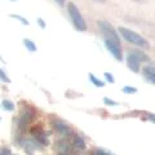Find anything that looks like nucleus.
<instances>
[{
	"mask_svg": "<svg viewBox=\"0 0 155 155\" xmlns=\"http://www.w3.org/2000/svg\"><path fill=\"white\" fill-rule=\"evenodd\" d=\"M118 32H119V35L122 36L125 41L130 43V44H134V45H137L140 48H143V49H147V48H150V44H149V41L146 40V39H145L142 35L137 34L136 31L130 30V28L120 26L118 28Z\"/></svg>",
	"mask_w": 155,
	"mask_h": 155,
	"instance_id": "obj_1",
	"label": "nucleus"
},
{
	"mask_svg": "<svg viewBox=\"0 0 155 155\" xmlns=\"http://www.w3.org/2000/svg\"><path fill=\"white\" fill-rule=\"evenodd\" d=\"M67 13H69L70 16V19L72 22V25H74L75 30L78 31H85L87 30V22L84 17L81 16L80 11L78 9V7L75 5L74 3H67Z\"/></svg>",
	"mask_w": 155,
	"mask_h": 155,
	"instance_id": "obj_2",
	"label": "nucleus"
},
{
	"mask_svg": "<svg viewBox=\"0 0 155 155\" xmlns=\"http://www.w3.org/2000/svg\"><path fill=\"white\" fill-rule=\"evenodd\" d=\"M147 61L149 57L141 51H130L127 53V65L129 70H132L136 74L140 72V67H141L142 62H147Z\"/></svg>",
	"mask_w": 155,
	"mask_h": 155,
	"instance_id": "obj_3",
	"label": "nucleus"
},
{
	"mask_svg": "<svg viewBox=\"0 0 155 155\" xmlns=\"http://www.w3.org/2000/svg\"><path fill=\"white\" fill-rule=\"evenodd\" d=\"M97 26H98L101 34L105 36L106 40H110L115 43V44L120 45V36H119V32L115 30V28L110 25L107 21H104V19H100L97 22Z\"/></svg>",
	"mask_w": 155,
	"mask_h": 155,
	"instance_id": "obj_4",
	"label": "nucleus"
},
{
	"mask_svg": "<svg viewBox=\"0 0 155 155\" xmlns=\"http://www.w3.org/2000/svg\"><path fill=\"white\" fill-rule=\"evenodd\" d=\"M52 127L57 133H60L61 136H64V137H70V136L72 134L71 128L64 122V120H61L58 118L52 120Z\"/></svg>",
	"mask_w": 155,
	"mask_h": 155,
	"instance_id": "obj_5",
	"label": "nucleus"
},
{
	"mask_svg": "<svg viewBox=\"0 0 155 155\" xmlns=\"http://www.w3.org/2000/svg\"><path fill=\"white\" fill-rule=\"evenodd\" d=\"M56 151L57 155H76L74 146L67 140H60L56 143Z\"/></svg>",
	"mask_w": 155,
	"mask_h": 155,
	"instance_id": "obj_6",
	"label": "nucleus"
},
{
	"mask_svg": "<svg viewBox=\"0 0 155 155\" xmlns=\"http://www.w3.org/2000/svg\"><path fill=\"white\" fill-rule=\"evenodd\" d=\"M35 119V111L31 110V109H23L21 115L18 118V128L22 129L25 128L27 124H30L32 120Z\"/></svg>",
	"mask_w": 155,
	"mask_h": 155,
	"instance_id": "obj_7",
	"label": "nucleus"
},
{
	"mask_svg": "<svg viewBox=\"0 0 155 155\" xmlns=\"http://www.w3.org/2000/svg\"><path fill=\"white\" fill-rule=\"evenodd\" d=\"M105 47L106 49H107L111 54H113V57L115 58L116 61H123V53H122V47L115 44V43L110 41V40H106L105 39Z\"/></svg>",
	"mask_w": 155,
	"mask_h": 155,
	"instance_id": "obj_8",
	"label": "nucleus"
},
{
	"mask_svg": "<svg viewBox=\"0 0 155 155\" xmlns=\"http://www.w3.org/2000/svg\"><path fill=\"white\" fill-rule=\"evenodd\" d=\"M31 134L35 141H38L39 143L41 145V146H45V145L49 143V141H48V136L47 133L43 130L40 127H34L31 128Z\"/></svg>",
	"mask_w": 155,
	"mask_h": 155,
	"instance_id": "obj_9",
	"label": "nucleus"
},
{
	"mask_svg": "<svg viewBox=\"0 0 155 155\" xmlns=\"http://www.w3.org/2000/svg\"><path fill=\"white\" fill-rule=\"evenodd\" d=\"M141 72H142V75H143L145 79L155 85V66H153V65L145 66V67H142Z\"/></svg>",
	"mask_w": 155,
	"mask_h": 155,
	"instance_id": "obj_10",
	"label": "nucleus"
},
{
	"mask_svg": "<svg viewBox=\"0 0 155 155\" xmlns=\"http://www.w3.org/2000/svg\"><path fill=\"white\" fill-rule=\"evenodd\" d=\"M70 138H71V145L74 146L75 150H78V151H83V150H85V141L79 134L72 133L70 136Z\"/></svg>",
	"mask_w": 155,
	"mask_h": 155,
	"instance_id": "obj_11",
	"label": "nucleus"
},
{
	"mask_svg": "<svg viewBox=\"0 0 155 155\" xmlns=\"http://www.w3.org/2000/svg\"><path fill=\"white\" fill-rule=\"evenodd\" d=\"M89 80L92 81V84L96 85V87H98V88H104V87H105V83H104V81H102V80H100L98 78H96L93 74H92V72L89 74Z\"/></svg>",
	"mask_w": 155,
	"mask_h": 155,
	"instance_id": "obj_12",
	"label": "nucleus"
},
{
	"mask_svg": "<svg viewBox=\"0 0 155 155\" xmlns=\"http://www.w3.org/2000/svg\"><path fill=\"white\" fill-rule=\"evenodd\" d=\"M23 44H25L26 49L30 51V52H36V49H38L35 43H34L32 40H30V39H23Z\"/></svg>",
	"mask_w": 155,
	"mask_h": 155,
	"instance_id": "obj_13",
	"label": "nucleus"
},
{
	"mask_svg": "<svg viewBox=\"0 0 155 155\" xmlns=\"http://www.w3.org/2000/svg\"><path fill=\"white\" fill-rule=\"evenodd\" d=\"M2 107L7 111H13L14 110V104L9 100H3L2 101Z\"/></svg>",
	"mask_w": 155,
	"mask_h": 155,
	"instance_id": "obj_14",
	"label": "nucleus"
},
{
	"mask_svg": "<svg viewBox=\"0 0 155 155\" xmlns=\"http://www.w3.org/2000/svg\"><path fill=\"white\" fill-rule=\"evenodd\" d=\"M91 155H113V154L106 151V150H104V149H93Z\"/></svg>",
	"mask_w": 155,
	"mask_h": 155,
	"instance_id": "obj_15",
	"label": "nucleus"
},
{
	"mask_svg": "<svg viewBox=\"0 0 155 155\" xmlns=\"http://www.w3.org/2000/svg\"><path fill=\"white\" fill-rule=\"evenodd\" d=\"M11 17H12V18L18 19V21H19V22H22L25 26H27V25H28V21H27V19H26V18H23L22 16H19V14H11Z\"/></svg>",
	"mask_w": 155,
	"mask_h": 155,
	"instance_id": "obj_16",
	"label": "nucleus"
},
{
	"mask_svg": "<svg viewBox=\"0 0 155 155\" xmlns=\"http://www.w3.org/2000/svg\"><path fill=\"white\" fill-rule=\"evenodd\" d=\"M123 92H124V93H127V94H133V93L137 92V88L130 87V85H127V87H124V88H123Z\"/></svg>",
	"mask_w": 155,
	"mask_h": 155,
	"instance_id": "obj_17",
	"label": "nucleus"
},
{
	"mask_svg": "<svg viewBox=\"0 0 155 155\" xmlns=\"http://www.w3.org/2000/svg\"><path fill=\"white\" fill-rule=\"evenodd\" d=\"M0 80L4 81V83H11V79L8 78V75L5 74V71L0 69Z\"/></svg>",
	"mask_w": 155,
	"mask_h": 155,
	"instance_id": "obj_18",
	"label": "nucleus"
},
{
	"mask_svg": "<svg viewBox=\"0 0 155 155\" xmlns=\"http://www.w3.org/2000/svg\"><path fill=\"white\" fill-rule=\"evenodd\" d=\"M104 104H105V105H107V106H118V105H119L118 102H116V101L110 100L109 97H105V98H104Z\"/></svg>",
	"mask_w": 155,
	"mask_h": 155,
	"instance_id": "obj_19",
	"label": "nucleus"
},
{
	"mask_svg": "<svg viewBox=\"0 0 155 155\" xmlns=\"http://www.w3.org/2000/svg\"><path fill=\"white\" fill-rule=\"evenodd\" d=\"M104 76L106 78V80H107L109 83H111V84H113V83H115V79H114L113 74H110V72H105V74H104Z\"/></svg>",
	"mask_w": 155,
	"mask_h": 155,
	"instance_id": "obj_20",
	"label": "nucleus"
},
{
	"mask_svg": "<svg viewBox=\"0 0 155 155\" xmlns=\"http://www.w3.org/2000/svg\"><path fill=\"white\" fill-rule=\"evenodd\" d=\"M0 155H12V151L9 147H0Z\"/></svg>",
	"mask_w": 155,
	"mask_h": 155,
	"instance_id": "obj_21",
	"label": "nucleus"
},
{
	"mask_svg": "<svg viewBox=\"0 0 155 155\" xmlns=\"http://www.w3.org/2000/svg\"><path fill=\"white\" fill-rule=\"evenodd\" d=\"M146 119L147 120H150V122H153V123H155V114H151V113H147L146 114Z\"/></svg>",
	"mask_w": 155,
	"mask_h": 155,
	"instance_id": "obj_22",
	"label": "nucleus"
},
{
	"mask_svg": "<svg viewBox=\"0 0 155 155\" xmlns=\"http://www.w3.org/2000/svg\"><path fill=\"white\" fill-rule=\"evenodd\" d=\"M38 23L40 25V27H41V28H45V22L43 21L41 18H38Z\"/></svg>",
	"mask_w": 155,
	"mask_h": 155,
	"instance_id": "obj_23",
	"label": "nucleus"
},
{
	"mask_svg": "<svg viewBox=\"0 0 155 155\" xmlns=\"http://www.w3.org/2000/svg\"><path fill=\"white\" fill-rule=\"evenodd\" d=\"M54 2L58 4V5H61V7H64L66 4V0H54Z\"/></svg>",
	"mask_w": 155,
	"mask_h": 155,
	"instance_id": "obj_24",
	"label": "nucleus"
},
{
	"mask_svg": "<svg viewBox=\"0 0 155 155\" xmlns=\"http://www.w3.org/2000/svg\"><path fill=\"white\" fill-rule=\"evenodd\" d=\"M92 2H94V3H105L106 0H92Z\"/></svg>",
	"mask_w": 155,
	"mask_h": 155,
	"instance_id": "obj_25",
	"label": "nucleus"
},
{
	"mask_svg": "<svg viewBox=\"0 0 155 155\" xmlns=\"http://www.w3.org/2000/svg\"><path fill=\"white\" fill-rule=\"evenodd\" d=\"M11 2H16V0H11Z\"/></svg>",
	"mask_w": 155,
	"mask_h": 155,
	"instance_id": "obj_26",
	"label": "nucleus"
},
{
	"mask_svg": "<svg viewBox=\"0 0 155 155\" xmlns=\"http://www.w3.org/2000/svg\"><path fill=\"white\" fill-rule=\"evenodd\" d=\"M0 120H2V118H0Z\"/></svg>",
	"mask_w": 155,
	"mask_h": 155,
	"instance_id": "obj_27",
	"label": "nucleus"
}]
</instances>
